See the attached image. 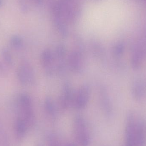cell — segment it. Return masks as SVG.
I'll return each mask as SVG.
<instances>
[{"mask_svg":"<svg viewBox=\"0 0 146 146\" xmlns=\"http://www.w3.org/2000/svg\"><path fill=\"white\" fill-rule=\"evenodd\" d=\"M85 48L81 39L75 38L71 51L68 53V68L76 74L83 72L85 66Z\"/></svg>","mask_w":146,"mask_h":146,"instance_id":"cell-1","label":"cell"},{"mask_svg":"<svg viewBox=\"0 0 146 146\" xmlns=\"http://www.w3.org/2000/svg\"><path fill=\"white\" fill-rule=\"evenodd\" d=\"M56 74L63 77L67 73L68 68V54L65 44H59L56 47L54 52Z\"/></svg>","mask_w":146,"mask_h":146,"instance_id":"cell-2","label":"cell"},{"mask_svg":"<svg viewBox=\"0 0 146 146\" xmlns=\"http://www.w3.org/2000/svg\"><path fill=\"white\" fill-rule=\"evenodd\" d=\"M18 80L24 86H32L36 82L34 70L27 62H24L20 65L17 71Z\"/></svg>","mask_w":146,"mask_h":146,"instance_id":"cell-3","label":"cell"},{"mask_svg":"<svg viewBox=\"0 0 146 146\" xmlns=\"http://www.w3.org/2000/svg\"><path fill=\"white\" fill-rule=\"evenodd\" d=\"M91 96V88L88 84H84L74 94L73 106L78 110H82L87 105Z\"/></svg>","mask_w":146,"mask_h":146,"instance_id":"cell-4","label":"cell"},{"mask_svg":"<svg viewBox=\"0 0 146 146\" xmlns=\"http://www.w3.org/2000/svg\"><path fill=\"white\" fill-rule=\"evenodd\" d=\"M40 62L45 75L50 77L54 76L56 74L54 52L49 48L44 49L40 56Z\"/></svg>","mask_w":146,"mask_h":146,"instance_id":"cell-5","label":"cell"},{"mask_svg":"<svg viewBox=\"0 0 146 146\" xmlns=\"http://www.w3.org/2000/svg\"><path fill=\"white\" fill-rule=\"evenodd\" d=\"M74 94L72 84L69 81L63 83L59 98V105L62 110H67L73 106Z\"/></svg>","mask_w":146,"mask_h":146,"instance_id":"cell-6","label":"cell"},{"mask_svg":"<svg viewBox=\"0 0 146 146\" xmlns=\"http://www.w3.org/2000/svg\"><path fill=\"white\" fill-rule=\"evenodd\" d=\"M146 44L140 41L134 47L131 56V62L132 67L137 70L141 66L145 55Z\"/></svg>","mask_w":146,"mask_h":146,"instance_id":"cell-7","label":"cell"},{"mask_svg":"<svg viewBox=\"0 0 146 146\" xmlns=\"http://www.w3.org/2000/svg\"><path fill=\"white\" fill-rule=\"evenodd\" d=\"M98 92L99 102L101 108L106 115H110L112 113L113 108L107 88L104 85L100 84L98 86Z\"/></svg>","mask_w":146,"mask_h":146,"instance_id":"cell-8","label":"cell"},{"mask_svg":"<svg viewBox=\"0 0 146 146\" xmlns=\"http://www.w3.org/2000/svg\"><path fill=\"white\" fill-rule=\"evenodd\" d=\"M18 104L25 118L28 121L33 118V106L31 97L26 94H21L18 98Z\"/></svg>","mask_w":146,"mask_h":146,"instance_id":"cell-9","label":"cell"},{"mask_svg":"<svg viewBox=\"0 0 146 146\" xmlns=\"http://www.w3.org/2000/svg\"><path fill=\"white\" fill-rule=\"evenodd\" d=\"M132 94L134 99L137 101L143 100L146 93V86L142 80L137 79L132 84Z\"/></svg>","mask_w":146,"mask_h":146,"instance_id":"cell-10","label":"cell"},{"mask_svg":"<svg viewBox=\"0 0 146 146\" xmlns=\"http://www.w3.org/2000/svg\"><path fill=\"white\" fill-rule=\"evenodd\" d=\"M91 53L94 58L101 62H104L105 60L106 53L103 44L98 41H94L89 44Z\"/></svg>","mask_w":146,"mask_h":146,"instance_id":"cell-11","label":"cell"},{"mask_svg":"<svg viewBox=\"0 0 146 146\" xmlns=\"http://www.w3.org/2000/svg\"><path fill=\"white\" fill-rule=\"evenodd\" d=\"M44 105L46 113L49 116L54 117L56 113V109L54 100L50 97H47L44 100Z\"/></svg>","mask_w":146,"mask_h":146,"instance_id":"cell-12","label":"cell"},{"mask_svg":"<svg viewBox=\"0 0 146 146\" xmlns=\"http://www.w3.org/2000/svg\"><path fill=\"white\" fill-rule=\"evenodd\" d=\"M125 45L122 42L117 43L115 44L112 48V55L116 59H120L124 52Z\"/></svg>","mask_w":146,"mask_h":146,"instance_id":"cell-13","label":"cell"},{"mask_svg":"<svg viewBox=\"0 0 146 146\" xmlns=\"http://www.w3.org/2000/svg\"><path fill=\"white\" fill-rule=\"evenodd\" d=\"M1 54L5 63L8 66H12L13 63V58L9 50L7 49L4 48L2 50Z\"/></svg>","mask_w":146,"mask_h":146,"instance_id":"cell-14","label":"cell"},{"mask_svg":"<svg viewBox=\"0 0 146 146\" xmlns=\"http://www.w3.org/2000/svg\"><path fill=\"white\" fill-rule=\"evenodd\" d=\"M10 44L12 47L15 48H19L22 47L23 44L22 38L17 35L13 36L10 39Z\"/></svg>","mask_w":146,"mask_h":146,"instance_id":"cell-15","label":"cell"},{"mask_svg":"<svg viewBox=\"0 0 146 146\" xmlns=\"http://www.w3.org/2000/svg\"><path fill=\"white\" fill-rule=\"evenodd\" d=\"M21 10L23 13H26L28 10V7L26 0H18Z\"/></svg>","mask_w":146,"mask_h":146,"instance_id":"cell-16","label":"cell"},{"mask_svg":"<svg viewBox=\"0 0 146 146\" xmlns=\"http://www.w3.org/2000/svg\"><path fill=\"white\" fill-rule=\"evenodd\" d=\"M32 1L35 2V3H40L41 2L42 0H32Z\"/></svg>","mask_w":146,"mask_h":146,"instance_id":"cell-17","label":"cell"},{"mask_svg":"<svg viewBox=\"0 0 146 146\" xmlns=\"http://www.w3.org/2000/svg\"><path fill=\"white\" fill-rule=\"evenodd\" d=\"M3 2V0H0V7H1L2 5Z\"/></svg>","mask_w":146,"mask_h":146,"instance_id":"cell-18","label":"cell"}]
</instances>
